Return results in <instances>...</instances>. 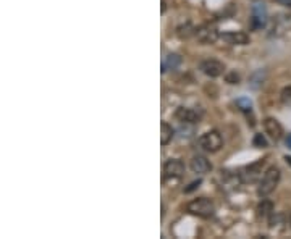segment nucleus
<instances>
[{
  "mask_svg": "<svg viewBox=\"0 0 291 239\" xmlns=\"http://www.w3.org/2000/svg\"><path fill=\"white\" fill-rule=\"evenodd\" d=\"M280 183V170L277 167H270L267 168V171L264 173V176L260 178L259 186H257V194L260 197H267L272 194L275 188Z\"/></svg>",
  "mask_w": 291,
  "mask_h": 239,
  "instance_id": "1",
  "label": "nucleus"
},
{
  "mask_svg": "<svg viewBox=\"0 0 291 239\" xmlns=\"http://www.w3.org/2000/svg\"><path fill=\"white\" fill-rule=\"evenodd\" d=\"M186 208H188L189 213L197 215V217H202V218H211L215 213L214 202L211 199H206V197H199V199L191 201Z\"/></svg>",
  "mask_w": 291,
  "mask_h": 239,
  "instance_id": "2",
  "label": "nucleus"
},
{
  "mask_svg": "<svg viewBox=\"0 0 291 239\" xmlns=\"http://www.w3.org/2000/svg\"><path fill=\"white\" fill-rule=\"evenodd\" d=\"M199 145L204 150H207V152H218L220 147L223 145L222 134L218 131H209L206 134H202L199 139Z\"/></svg>",
  "mask_w": 291,
  "mask_h": 239,
  "instance_id": "3",
  "label": "nucleus"
},
{
  "mask_svg": "<svg viewBox=\"0 0 291 239\" xmlns=\"http://www.w3.org/2000/svg\"><path fill=\"white\" fill-rule=\"evenodd\" d=\"M218 37H220L218 31L211 25H204L196 29V39L199 40L201 44H214V42H217Z\"/></svg>",
  "mask_w": 291,
  "mask_h": 239,
  "instance_id": "4",
  "label": "nucleus"
},
{
  "mask_svg": "<svg viewBox=\"0 0 291 239\" xmlns=\"http://www.w3.org/2000/svg\"><path fill=\"white\" fill-rule=\"evenodd\" d=\"M184 173V165L182 160L172 159L164 165V178H182Z\"/></svg>",
  "mask_w": 291,
  "mask_h": 239,
  "instance_id": "5",
  "label": "nucleus"
},
{
  "mask_svg": "<svg viewBox=\"0 0 291 239\" xmlns=\"http://www.w3.org/2000/svg\"><path fill=\"white\" fill-rule=\"evenodd\" d=\"M201 69L204 74H207V76L217 78V76H220V74H223L225 65L218 60H204L201 63Z\"/></svg>",
  "mask_w": 291,
  "mask_h": 239,
  "instance_id": "6",
  "label": "nucleus"
},
{
  "mask_svg": "<svg viewBox=\"0 0 291 239\" xmlns=\"http://www.w3.org/2000/svg\"><path fill=\"white\" fill-rule=\"evenodd\" d=\"M262 165H264V160H259V162H255L253 163V165H249L246 170H244V173H240V178H241V181L244 183H254V181H257L260 176V168Z\"/></svg>",
  "mask_w": 291,
  "mask_h": 239,
  "instance_id": "7",
  "label": "nucleus"
},
{
  "mask_svg": "<svg viewBox=\"0 0 291 239\" xmlns=\"http://www.w3.org/2000/svg\"><path fill=\"white\" fill-rule=\"evenodd\" d=\"M264 130L269 134L270 139L273 141H280L283 136V128L280 125V121L275 118H265L264 120Z\"/></svg>",
  "mask_w": 291,
  "mask_h": 239,
  "instance_id": "8",
  "label": "nucleus"
},
{
  "mask_svg": "<svg viewBox=\"0 0 291 239\" xmlns=\"http://www.w3.org/2000/svg\"><path fill=\"white\" fill-rule=\"evenodd\" d=\"M220 39H223L225 42H228L231 45H246V44H249V36L246 33H241V31L223 33V34H220Z\"/></svg>",
  "mask_w": 291,
  "mask_h": 239,
  "instance_id": "9",
  "label": "nucleus"
},
{
  "mask_svg": "<svg viewBox=\"0 0 291 239\" xmlns=\"http://www.w3.org/2000/svg\"><path fill=\"white\" fill-rule=\"evenodd\" d=\"M189 167L194 173H199V174H206V173H209L212 170V163L209 162L204 155L193 157L191 162H189Z\"/></svg>",
  "mask_w": 291,
  "mask_h": 239,
  "instance_id": "10",
  "label": "nucleus"
},
{
  "mask_svg": "<svg viewBox=\"0 0 291 239\" xmlns=\"http://www.w3.org/2000/svg\"><path fill=\"white\" fill-rule=\"evenodd\" d=\"M175 116H177L182 123H197V121L201 120V113H197L193 108H184V107H180L177 110V113H175Z\"/></svg>",
  "mask_w": 291,
  "mask_h": 239,
  "instance_id": "11",
  "label": "nucleus"
},
{
  "mask_svg": "<svg viewBox=\"0 0 291 239\" xmlns=\"http://www.w3.org/2000/svg\"><path fill=\"white\" fill-rule=\"evenodd\" d=\"M267 21V13H265V8L262 7V5H254L253 8V18H251V28L253 29H260L262 26L265 25Z\"/></svg>",
  "mask_w": 291,
  "mask_h": 239,
  "instance_id": "12",
  "label": "nucleus"
},
{
  "mask_svg": "<svg viewBox=\"0 0 291 239\" xmlns=\"http://www.w3.org/2000/svg\"><path fill=\"white\" fill-rule=\"evenodd\" d=\"M182 65V57L178 54H168L162 62V73H167L168 69H177Z\"/></svg>",
  "mask_w": 291,
  "mask_h": 239,
  "instance_id": "13",
  "label": "nucleus"
},
{
  "mask_svg": "<svg viewBox=\"0 0 291 239\" xmlns=\"http://www.w3.org/2000/svg\"><path fill=\"white\" fill-rule=\"evenodd\" d=\"M173 128L165 123V121H162V125H160V144L162 145H167L168 142L173 139Z\"/></svg>",
  "mask_w": 291,
  "mask_h": 239,
  "instance_id": "14",
  "label": "nucleus"
},
{
  "mask_svg": "<svg viewBox=\"0 0 291 239\" xmlns=\"http://www.w3.org/2000/svg\"><path fill=\"white\" fill-rule=\"evenodd\" d=\"M257 218H267L270 217L273 212V204L270 201H262L257 205Z\"/></svg>",
  "mask_w": 291,
  "mask_h": 239,
  "instance_id": "15",
  "label": "nucleus"
},
{
  "mask_svg": "<svg viewBox=\"0 0 291 239\" xmlns=\"http://www.w3.org/2000/svg\"><path fill=\"white\" fill-rule=\"evenodd\" d=\"M177 34H178V37L188 39V37H191V36H196V28L191 26L189 23H186V25L180 26V28L177 29Z\"/></svg>",
  "mask_w": 291,
  "mask_h": 239,
  "instance_id": "16",
  "label": "nucleus"
},
{
  "mask_svg": "<svg viewBox=\"0 0 291 239\" xmlns=\"http://www.w3.org/2000/svg\"><path fill=\"white\" fill-rule=\"evenodd\" d=\"M280 101L285 107H288L291 108V86H287V87H283V91H282V94H280Z\"/></svg>",
  "mask_w": 291,
  "mask_h": 239,
  "instance_id": "17",
  "label": "nucleus"
},
{
  "mask_svg": "<svg viewBox=\"0 0 291 239\" xmlns=\"http://www.w3.org/2000/svg\"><path fill=\"white\" fill-rule=\"evenodd\" d=\"M253 144L255 147H267V139L264 137V134H255Z\"/></svg>",
  "mask_w": 291,
  "mask_h": 239,
  "instance_id": "18",
  "label": "nucleus"
},
{
  "mask_svg": "<svg viewBox=\"0 0 291 239\" xmlns=\"http://www.w3.org/2000/svg\"><path fill=\"white\" fill-rule=\"evenodd\" d=\"M226 83H230V84H238L240 83V74H238L236 71H231L230 74H226Z\"/></svg>",
  "mask_w": 291,
  "mask_h": 239,
  "instance_id": "19",
  "label": "nucleus"
},
{
  "mask_svg": "<svg viewBox=\"0 0 291 239\" xmlns=\"http://www.w3.org/2000/svg\"><path fill=\"white\" fill-rule=\"evenodd\" d=\"M201 183H202L201 179H197V181H193V183H191V184L188 186V188L184 189V192H191V191H194L196 188H199V184H201Z\"/></svg>",
  "mask_w": 291,
  "mask_h": 239,
  "instance_id": "20",
  "label": "nucleus"
},
{
  "mask_svg": "<svg viewBox=\"0 0 291 239\" xmlns=\"http://www.w3.org/2000/svg\"><path fill=\"white\" fill-rule=\"evenodd\" d=\"M275 2L283 5V7H291V0H275Z\"/></svg>",
  "mask_w": 291,
  "mask_h": 239,
  "instance_id": "21",
  "label": "nucleus"
},
{
  "mask_svg": "<svg viewBox=\"0 0 291 239\" xmlns=\"http://www.w3.org/2000/svg\"><path fill=\"white\" fill-rule=\"evenodd\" d=\"M165 10H167V2H165V0H162V8H160V11H162V13H165Z\"/></svg>",
  "mask_w": 291,
  "mask_h": 239,
  "instance_id": "22",
  "label": "nucleus"
},
{
  "mask_svg": "<svg viewBox=\"0 0 291 239\" xmlns=\"http://www.w3.org/2000/svg\"><path fill=\"white\" fill-rule=\"evenodd\" d=\"M287 145L291 149V134H288V137H287Z\"/></svg>",
  "mask_w": 291,
  "mask_h": 239,
  "instance_id": "23",
  "label": "nucleus"
},
{
  "mask_svg": "<svg viewBox=\"0 0 291 239\" xmlns=\"http://www.w3.org/2000/svg\"><path fill=\"white\" fill-rule=\"evenodd\" d=\"M290 223H291V220H290Z\"/></svg>",
  "mask_w": 291,
  "mask_h": 239,
  "instance_id": "24",
  "label": "nucleus"
}]
</instances>
